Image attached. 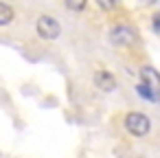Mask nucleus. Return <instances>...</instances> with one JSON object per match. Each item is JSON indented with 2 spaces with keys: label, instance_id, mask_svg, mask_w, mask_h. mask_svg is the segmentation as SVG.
<instances>
[{
  "label": "nucleus",
  "instance_id": "4",
  "mask_svg": "<svg viewBox=\"0 0 160 158\" xmlns=\"http://www.w3.org/2000/svg\"><path fill=\"white\" fill-rule=\"evenodd\" d=\"M94 86H97L99 90H103V92H112V90L116 88V79H114V75L108 73V70H97V73H94Z\"/></svg>",
  "mask_w": 160,
  "mask_h": 158
},
{
  "label": "nucleus",
  "instance_id": "6",
  "mask_svg": "<svg viewBox=\"0 0 160 158\" xmlns=\"http://www.w3.org/2000/svg\"><path fill=\"white\" fill-rule=\"evenodd\" d=\"M13 18H16V11H13V7H11V5H7V3H0V27L9 24Z\"/></svg>",
  "mask_w": 160,
  "mask_h": 158
},
{
  "label": "nucleus",
  "instance_id": "7",
  "mask_svg": "<svg viewBox=\"0 0 160 158\" xmlns=\"http://www.w3.org/2000/svg\"><path fill=\"white\" fill-rule=\"evenodd\" d=\"M136 90H138V94H140V97H145L147 101H160V94H158L156 90H151L149 86H145V84H138V86H136Z\"/></svg>",
  "mask_w": 160,
  "mask_h": 158
},
{
  "label": "nucleus",
  "instance_id": "2",
  "mask_svg": "<svg viewBox=\"0 0 160 158\" xmlns=\"http://www.w3.org/2000/svg\"><path fill=\"white\" fill-rule=\"evenodd\" d=\"M35 29H38V35L42 40H57L62 35V27L53 16H40Z\"/></svg>",
  "mask_w": 160,
  "mask_h": 158
},
{
  "label": "nucleus",
  "instance_id": "8",
  "mask_svg": "<svg viewBox=\"0 0 160 158\" xmlns=\"http://www.w3.org/2000/svg\"><path fill=\"white\" fill-rule=\"evenodd\" d=\"M66 7H68V9H75V11H83V9H86V0H79V3H70V0H68Z\"/></svg>",
  "mask_w": 160,
  "mask_h": 158
},
{
  "label": "nucleus",
  "instance_id": "10",
  "mask_svg": "<svg viewBox=\"0 0 160 158\" xmlns=\"http://www.w3.org/2000/svg\"><path fill=\"white\" fill-rule=\"evenodd\" d=\"M99 7H103V9H112L114 3H103V0H99Z\"/></svg>",
  "mask_w": 160,
  "mask_h": 158
},
{
  "label": "nucleus",
  "instance_id": "1",
  "mask_svg": "<svg viewBox=\"0 0 160 158\" xmlns=\"http://www.w3.org/2000/svg\"><path fill=\"white\" fill-rule=\"evenodd\" d=\"M125 127H127V132L134 134V136H145V134L151 130V121H149V116L142 114V112H127V114H125Z\"/></svg>",
  "mask_w": 160,
  "mask_h": 158
},
{
  "label": "nucleus",
  "instance_id": "5",
  "mask_svg": "<svg viewBox=\"0 0 160 158\" xmlns=\"http://www.w3.org/2000/svg\"><path fill=\"white\" fill-rule=\"evenodd\" d=\"M140 84H145V86H149L151 90H156L158 94H160V73L158 70H153V68H149V66H145L142 70H140Z\"/></svg>",
  "mask_w": 160,
  "mask_h": 158
},
{
  "label": "nucleus",
  "instance_id": "9",
  "mask_svg": "<svg viewBox=\"0 0 160 158\" xmlns=\"http://www.w3.org/2000/svg\"><path fill=\"white\" fill-rule=\"evenodd\" d=\"M151 27H153V31H156V33H160V11H158V13H153V18H151Z\"/></svg>",
  "mask_w": 160,
  "mask_h": 158
},
{
  "label": "nucleus",
  "instance_id": "3",
  "mask_svg": "<svg viewBox=\"0 0 160 158\" xmlns=\"http://www.w3.org/2000/svg\"><path fill=\"white\" fill-rule=\"evenodd\" d=\"M110 38H112V42L118 44V46H132V44L138 40L136 31H134L132 27H127V24H116V27L110 31Z\"/></svg>",
  "mask_w": 160,
  "mask_h": 158
}]
</instances>
